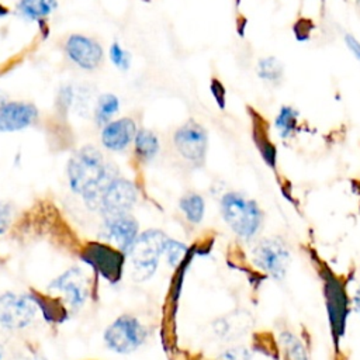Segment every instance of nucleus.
Listing matches in <instances>:
<instances>
[{"label":"nucleus","mask_w":360,"mask_h":360,"mask_svg":"<svg viewBox=\"0 0 360 360\" xmlns=\"http://www.w3.org/2000/svg\"><path fill=\"white\" fill-rule=\"evenodd\" d=\"M21 360H45L44 357H39V356H34V357H24Z\"/></svg>","instance_id":"cd10ccee"},{"label":"nucleus","mask_w":360,"mask_h":360,"mask_svg":"<svg viewBox=\"0 0 360 360\" xmlns=\"http://www.w3.org/2000/svg\"><path fill=\"white\" fill-rule=\"evenodd\" d=\"M240 321L233 318V315H229V316H224L221 319H217L214 323H212V328H214V333L218 336V338H232L235 335H238V329L240 328Z\"/></svg>","instance_id":"412c9836"},{"label":"nucleus","mask_w":360,"mask_h":360,"mask_svg":"<svg viewBox=\"0 0 360 360\" xmlns=\"http://www.w3.org/2000/svg\"><path fill=\"white\" fill-rule=\"evenodd\" d=\"M173 142L177 152L194 165H201L205 159L208 148L207 131L195 121H187L173 135Z\"/></svg>","instance_id":"6e6552de"},{"label":"nucleus","mask_w":360,"mask_h":360,"mask_svg":"<svg viewBox=\"0 0 360 360\" xmlns=\"http://www.w3.org/2000/svg\"><path fill=\"white\" fill-rule=\"evenodd\" d=\"M148 332L145 326L132 315L118 316L105 330L104 342L107 347L118 354H129L143 345Z\"/></svg>","instance_id":"39448f33"},{"label":"nucleus","mask_w":360,"mask_h":360,"mask_svg":"<svg viewBox=\"0 0 360 360\" xmlns=\"http://www.w3.org/2000/svg\"><path fill=\"white\" fill-rule=\"evenodd\" d=\"M280 345L283 347L284 360H309L305 345L292 332L283 330L280 333Z\"/></svg>","instance_id":"f3484780"},{"label":"nucleus","mask_w":360,"mask_h":360,"mask_svg":"<svg viewBox=\"0 0 360 360\" xmlns=\"http://www.w3.org/2000/svg\"><path fill=\"white\" fill-rule=\"evenodd\" d=\"M49 288L62 292L72 309L82 307L87 297V281L79 267H72L58 276L49 284Z\"/></svg>","instance_id":"9d476101"},{"label":"nucleus","mask_w":360,"mask_h":360,"mask_svg":"<svg viewBox=\"0 0 360 360\" xmlns=\"http://www.w3.org/2000/svg\"><path fill=\"white\" fill-rule=\"evenodd\" d=\"M117 176V169L105 162L103 153L91 145L77 149L68 163L69 186L72 191L83 197L86 204L93 201Z\"/></svg>","instance_id":"f257e3e1"},{"label":"nucleus","mask_w":360,"mask_h":360,"mask_svg":"<svg viewBox=\"0 0 360 360\" xmlns=\"http://www.w3.org/2000/svg\"><path fill=\"white\" fill-rule=\"evenodd\" d=\"M169 236L159 229H148L138 235L134 245L128 250L132 277L138 281L148 280L158 269L159 259L165 253Z\"/></svg>","instance_id":"7ed1b4c3"},{"label":"nucleus","mask_w":360,"mask_h":360,"mask_svg":"<svg viewBox=\"0 0 360 360\" xmlns=\"http://www.w3.org/2000/svg\"><path fill=\"white\" fill-rule=\"evenodd\" d=\"M120 107L118 98L112 94H103L98 100H97V105H96V111H94V118L97 121L98 125H105L110 122L111 117L117 112Z\"/></svg>","instance_id":"aec40b11"},{"label":"nucleus","mask_w":360,"mask_h":360,"mask_svg":"<svg viewBox=\"0 0 360 360\" xmlns=\"http://www.w3.org/2000/svg\"><path fill=\"white\" fill-rule=\"evenodd\" d=\"M298 111L291 105H283L274 120V127L280 138L287 139L292 136L298 124Z\"/></svg>","instance_id":"a211bd4d"},{"label":"nucleus","mask_w":360,"mask_h":360,"mask_svg":"<svg viewBox=\"0 0 360 360\" xmlns=\"http://www.w3.org/2000/svg\"><path fill=\"white\" fill-rule=\"evenodd\" d=\"M354 308H356V311H357L359 315H360V287L357 288V291H356V294H354Z\"/></svg>","instance_id":"bb28decb"},{"label":"nucleus","mask_w":360,"mask_h":360,"mask_svg":"<svg viewBox=\"0 0 360 360\" xmlns=\"http://www.w3.org/2000/svg\"><path fill=\"white\" fill-rule=\"evenodd\" d=\"M110 55H111V60L114 62V65L120 69H128L129 65V56L128 53L118 45V44H112L110 48Z\"/></svg>","instance_id":"5701e85b"},{"label":"nucleus","mask_w":360,"mask_h":360,"mask_svg":"<svg viewBox=\"0 0 360 360\" xmlns=\"http://www.w3.org/2000/svg\"><path fill=\"white\" fill-rule=\"evenodd\" d=\"M68 56L83 69H94L103 59L101 46L91 38L72 35L66 42Z\"/></svg>","instance_id":"f8f14e48"},{"label":"nucleus","mask_w":360,"mask_h":360,"mask_svg":"<svg viewBox=\"0 0 360 360\" xmlns=\"http://www.w3.org/2000/svg\"><path fill=\"white\" fill-rule=\"evenodd\" d=\"M257 76L270 86H278L284 77V66L276 56H264L257 63Z\"/></svg>","instance_id":"2eb2a0df"},{"label":"nucleus","mask_w":360,"mask_h":360,"mask_svg":"<svg viewBox=\"0 0 360 360\" xmlns=\"http://www.w3.org/2000/svg\"><path fill=\"white\" fill-rule=\"evenodd\" d=\"M18 7L28 18H42L53 11L56 0H21Z\"/></svg>","instance_id":"6ab92c4d"},{"label":"nucleus","mask_w":360,"mask_h":360,"mask_svg":"<svg viewBox=\"0 0 360 360\" xmlns=\"http://www.w3.org/2000/svg\"><path fill=\"white\" fill-rule=\"evenodd\" d=\"M13 218V205L8 201L0 200V235L4 233Z\"/></svg>","instance_id":"b1692460"},{"label":"nucleus","mask_w":360,"mask_h":360,"mask_svg":"<svg viewBox=\"0 0 360 360\" xmlns=\"http://www.w3.org/2000/svg\"><path fill=\"white\" fill-rule=\"evenodd\" d=\"M37 315L34 300L25 294L7 291L0 294V325L8 330L27 328Z\"/></svg>","instance_id":"0eeeda50"},{"label":"nucleus","mask_w":360,"mask_h":360,"mask_svg":"<svg viewBox=\"0 0 360 360\" xmlns=\"http://www.w3.org/2000/svg\"><path fill=\"white\" fill-rule=\"evenodd\" d=\"M3 14H7V8H4V7L0 6V15H3Z\"/></svg>","instance_id":"c756f323"},{"label":"nucleus","mask_w":360,"mask_h":360,"mask_svg":"<svg viewBox=\"0 0 360 360\" xmlns=\"http://www.w3.org/2000/svg\"><path fill=\"white\" fill-rule=\"evenodd\" d=\"M0 360H4V349L1 345H0Z\"/></svg>","instance_id":"c85d7f7f"},{"label":"nucleus","mask_w":360,"mask_h":360,"mask_svg":"<svg viewBox=\"0 0 360 360\" xmlns=\"http://www.w3.org/2000/svg\"><path fill=\"white\" fill-rule=\"evenodd\" d=\"M219 210L232 232L245 240L255 238L262 228L263 212L259 204L239 191L225 193L221 198Z\"/></svg>","instance_id":"f03ea898"},{"label":"nucleus","mask_w":360,"mask_h":360,"mask_svg":"<svg viewBox=\"0 0 360 360\" xmlns=\"http://www.w3.org/2000/svg\"><path fill=\"white\" fill-rule=\"evenodd\" d=\"M218 360H250V352L245 347H231L224 352Z\"/></svg>","instance_id":"393cba45"},{"label":"nucleus","mask_w":360,"mask_h":360,"mask_svg":"<svg viewBox=\"0 0 360 360\" xmlns=\"http://www.w3.org/2000/svg\"><path fill=\"white\" fill-rule=\"evenodd\" d=\"M35 105L21 101H8L0 105V131L13 132L30 127L37 120Z\"/></svg>","instance_id":"9b49d317"},{"label":"nucleus","mask_w":360,"mask_h":360,"mask_svg":"<svg viewBox=\"0 0 360 360\" xmlns=\"http://www.w3.org/2000/svg\"><path fill=\"white\" fill-rule=\"evenodd\" d=\"M101 238L117 246L122 252H128L139 235L138 221L128 214L104 217L101 229Z\"/></svg>","instance_id":"1a4fd4ad"},{"label":"nucleus","mask_w":360,"mask_h":360,"mask_svg":"<svg viewBox=\"0 0 360 360\" xmlns=\"http://www.w3.org/2000/svg\"><path fill=\"white\" fill-rule=\"evenodd\" d=\"M134 143H135V152L142 160H150L159 152V139L149 129L136 131Z\"/></svg>","instance_id":"dca6fc26"},{"label":"nucleus","mask_w":360,"mask_h":360,"mask_svg":"<svg viewBox=\"0 0 360 360\" xmlns=\"http://www.w3.org/2000/svg\"><path fill=\"white\" fill-rule=\"evenodd\" d=\"M138 191L132 181L120 176L114 177L87 207L101 212L104 217L128 214L136 202Z\"/></svg>","instance_id":"20e7f679"},{"label":"nucleus","mask_w":360,"mask_h":360,"mask_svg":"<svg viewBox=\"0 0 360 360\" xmlns=\"http://www.w3.org/2000/svg\"><path fill=\"white\" fill-rule=\"evenodd\" d=\"M136 127L131 118H120L104 125L101 142L110 150H124L135 138Z\"/></svg>","instance_id":"ddd939ff"},{"label":"nucleus","mask_w":360,"mask_h":360,"mask_svg":"<svg viewBox=\"0 0 360 360\" xmlns=\"http://www.w3.org/2000/svg\"><path fill=\"white\" fill-rule=\"evenodd\" d=\"M345 44L350 49V52L354 55V58L360 62V42L352 34H346L345 35Z\"/></svg>","instance_id":"a878e982"},{"label":"nucleus","mask_w":360,"mask_h":360,"mask_svg":"<svg viewBox=\"0 0 360 360\" xmlns=\"http://www.w3.org/2000/svg\"><path fill=\"white\" fill-rule=\"evenodd\" d=\"M356 7H357V13H359V15H360V0L356 1Z\"/></svg>","instance_id":"7c9ffc66"},{"label":"nucleus","mask_w":360,"mask_h":360,"mask_svg":"<svg viewBox=\"0 0 360 360\" xmlns=\"http://www.w3.org/2000/svg\"><path fill=\"white\" fill-rule=\"evenodd\" d=\"M179 207L188 222L200 224L202 221L204 212H205V201L198 193H194V191L186 193L180 198Z\"/></svg>","instance_id":"4468645a"},{"label":"nucleus","mask_w":360,"mask_h":360,"mask_svg":"<svg viewBox=\"0 0 360 360\" xmlns=\"http://www.w3.org/2000/svg\"><path fill=\"white\" fill-rule=\"evenodd\" d=\"M186 252H187V246H186L184 243L169 238L163 255L166 256V260H167L169 266L176 267V266L183 260Z\"/></svg>","instance_id":"4be33fe9"},{"label":"nucleus","mask_w":360,"mask_h":360,"mask_svg":"<svg viewBox=\"0 0 360 360\" xmlns=\"http://www.w3.org/2000/svg\"><path fill=\"white\" fill-rule=\"evenodd\" d=\"M253 263L273 280H283L291 263V253L281 239L266 238L255 246Z\"/></svg>","instance_id":"423d86ee"}]
</instances>
